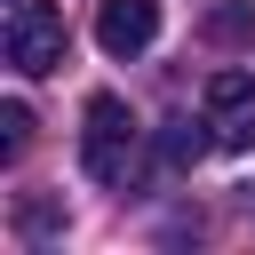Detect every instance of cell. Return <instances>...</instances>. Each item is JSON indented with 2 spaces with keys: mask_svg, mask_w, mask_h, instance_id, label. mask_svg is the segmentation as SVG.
<instances>
[{
  "mask_svg": "<svg viewBox=\"0 0 255 255\" xmlns=\"http://www.w3.org/2000/svg\"><path fill=\"white\" fill-rule=\"evenodd\" d=\"M16 223H24L32 239H48V231H56L64 215H56V199H24V207H16Z\"/></svg>",
  "mask_w": 255,
  "mask_h": 255,
  "instance_id": "ba28073f",
  "label": "cell"
},
{
  "mask_svg": "<svg viewBox=\"0 0 255 255\" xmlns=\"http://www.w3.org/2000/svg\"><path fill=\"white\" fill-rule=\"evenodd\" d=\"M207 40H215V48H239V40H255V0H231V8H215V16H207Z\"/></svg>",
  "mask_w": 255,
  "mask_h": 255,
  "instance_id": "8992f818",
  "label": "cell"
},
{
  "mask_svg": "<svg viewBox=\"0 0 255 255\" xmlns=\"http://www.w3.org/2000/svg\"><path fill=\"white\" fill-rule=\"evenodd\" d=\"M24 143H32V112H24V104H0V151L16 159Z\"/></svg>",
  "mask_w": 255,
  "mask_h": 255,
  "instance_id": "52a82bcc",
  "label": "cell"
},
{
  "mask_svg": "<svg viewBox=\"0 0 255 255\" xmlns=\"http://www.w3.org/2000/svg\"><path fill=\"white\" fill-rule=\"evenodd\" d=\"M159 40V0H104L96 8V48L104 56H143Z\"/></svg>",
  "mask_w": 255,
  "mask_h": 255,
  "instance_id": "277c9868",
  "label": "cell"
},
{
  "mask_svg": "<svg viewBox=\"0 0 255 255\" xmlns=\"http://www.w3.org/2000/svg\"><path fill=\"white\" fill-rule=\"evenodd\" d=\"M135 143H143L135 112H128L112 88L88 96V112H80V167H88L96 183H128V175H135Z\"/></svg>",
  "mask_w": 255,
  "mask_h": 255,
  "instance_id": "6da1fadb",
  "label": "cell"
},
{
  "mask_svg": "<svg viewBox=\"0 0 255 255\" xmlns=\"http://www.w3.org/2000/svg\"><path fill=\"white\" fill-rule=\"evenodd\" d=\"M207 120H215V143L223 151H255V80L247 72H207Z\"/></svg>",
  "mask_w": 255,
  "mask_h": 255,
  "instance_id": "3957f363",
  "label": "cell"
},
{
  "mask_svg": "<svg viewBox=\"0 0 255 255\" xmlns=\"http://www.w3.org/2000/svg\"><path fill=\"white\" fill-rule=\"evenodd\" d=\"M0 40H8V64H16L24 80L56 72V64H64V48H72V32H64V8H56V0H16Z\"/></svg>",
  "mask_w": 255,
  "mask_h": 255,
  "instance_id": "7a4b0ae2",
  "label": "cell"
},
{
  "mask_svg": "<svg viewBox=\"0 0 255 255\" xmlns=\"http://www.w3.org/2000/svg\"><path fill=\"white\" fill-rule=\"evenodd\" d=\"M207 143H215V120H167V128H159V159H167V167H199Z\"/></svg>",
  "mask_w": 255,
  "mask_h": 255,
  "instance_id": "5b68a950",
  "label": "cell"
}]
</instances>
